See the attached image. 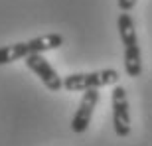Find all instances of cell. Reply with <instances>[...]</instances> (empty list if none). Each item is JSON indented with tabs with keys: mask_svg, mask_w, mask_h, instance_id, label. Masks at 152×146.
<instances>
[{
	"mask_svg": "<svg viewBox=\"0 0 152 146\" xmlns=\"http://www.w3.org/2000/svg\"><path fill=\"white\" fill-rule=\"evenodd\" d=\"M111 105H113V126L115 134L121 138H126L130 134V111H129V99L126 89L123 85H115L111 93Z\"/></svg>",
	"mask_w": 152,
	"mask_h": 146,
	"instance_id": "4",
	"label": "cell"
},
{
	"mask_svg": "<svg viewBox=\"0 0 152 146\" xmlns=\"http://www.w3.org/2000/svg\"><path fill=\"white\" fill-rule=\"evenodd\" d=\"M63 45V36L61 34H45L34 38L30 42H18L12 45H4L0 47V65H8L18 59H26L28 55L34 53H45V51L57 50Z\"/></svg>",
	"mask_w": 152,
	"mask_h": 146,
	"instance_id": "1",
	"label": "cell"
},
{
	"mask_svg": "<svg viewBox=\"0 0 152 146\" xmlns=\"http://www.w3.org/2000/svg\"><path fill=\"white\" fill-rule=\"evenodd\" d=\"M97 103H99V91L97 89H91V91H85L81 101H79V107L75 111L73 118H71V130L81 134L85 130L89 128L91 124V117H93V111H95Z\"/></svg>",
	"mask_w": 152,
	"mask_h": 146,
	"instance_id": "6",
	"label": "cell"
},
{
	"mask_svg": "<svg viewBox=\"0 0 152 146\" xmlns=\"http://www.w3.org/2000/svg\"><path fill=\"white\" fill-rule=\"evenodd\" d=\"M136 6V0H118V8L123 12H130Z\"/></svg>",
	"mask_w": 152,
	"mask_h": 146,
	"instance_id": "7",
	"label": "cell"
},
{
	"mask_svg": "<svg viewBox=\"0 0 152 146\" xmlns=\"http://www.w3.org/2000/svg\"><path fill=\"white\" fill-rule=\"evenodd\" d=\"M26 65L39 77V81L50 91H59L63 87V79L57 75V71L50 65V61L44 57V53H34L26 57Z\"/></svg>",
	"mask_w": 152,
	"mask_h": 146,
	"instance_id": "5",
	"label": "cell"
},
{
	"mask_svg": "<svg viewBox=\"0 0 152 146\" xmlns=\"http://www.w3.org/2000/svg\"><path fill=\"white\" fill-rule=\"evenodd\" d=\"M118 36L124 45V71L129 77H140L142 75V55H140V45L136 38V28L130 14L123 12L118 14L117 20Z\"/></svg>",
	"mask_w": 152,
	"mask_h": 146,
	"instance_id": "2",
	"label": "cell"
},
{
	"mask_svg": "<svg viewBox=\"0 0 152 146\" xmlns=\"http://www.w3.org/2000/svg\"><path fill=\"white\" fill-rule=\"evenodd\" d=\"M118 81V71L117 69H99V71H89V73H71L63 77V87L67 91H91L99 89L105 85H115Z\"/></svg>",
	"mask_w": 152,
	"mask_h": 146,
	"instance_id": "3",
	"label": "cell"
}]
</instances>
